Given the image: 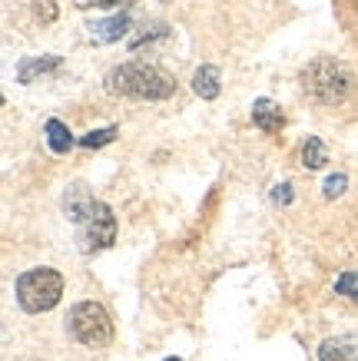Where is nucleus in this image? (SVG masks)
I'll use <instances>...</instances> for the list:
<instances>
[{
    "label": "nucleus",
    "instance_id": "obj_18",
    "mask_svg": "<svg viewBox=\"0 0 358 361\" xmlns=\"http://www.w3.org/2000/svg\"><path fill=\"white\" fill-rule=\"evenodd\" d=\"M272 199H275V206H289V202H292V186H289V183H282V186H275Z\"/></svg>",
    "mask_w": 358,
    "mask_h": 361
},
{
    "label": "nucleus",
    "instance_id": "obj_7",
    "mask_svg": "<svg viewBox=\"0 0 358 361\" xmlns=\"http://www.w3.org/2000/svg\"><path fill=\"white\" fill-rule=\"evenodd\" d=\"M318 361H358V338L355 335H335L318 345Z\"/></svg>",
    "mask_w": 358,
    "mask_h": 361
},
{
    "label": "nucleus",
    "instance_id": "obj_17",
    "mask_svg": "<svg viewBox=\"0 0 358 361\" xmlns=\"http://www.w3.org/2000/svg\"><path fill=\"white\" fill-rule=\"evenodd\" d=\"M33 4H37V17H40V20H47V23L56 20V4L54 0H33Z\"/></svg>",
    "mask_w": 358,
    "mask_h": 361
},
{
    "label": "nucleus",
    "instance_id": "obj_1",
    "mask_svg": "<svg viewBox=\"0 0 358 361\" xmlns=\"http://www.w3.org/2000/svg\"><path fill=\"white\" fill-rule=\"evenodd\" d=\"M107 93L130 99H166L176 93V80L163 66L153 63H123L107 73Z\"/></svg>",
    "mask_w": 358,
    "mask_h": 361
},
{
    "label": "nucleus",
    "instance_id": "obj_10",
    "mask_svg": "<svg viewBox=\"0 0 358 361\" xmlns=\"http://www.w3.org/2000/svg\"><path fill=\"white\" fill-rule=\"evenodd\" d=\"M193 90H196V97L216 99L219 97V70L216 66H199L193 73Z\"/></svg>",
    "mask_w": 358,
    "mask_h": 361
},
{
    "label": "nucleus",
    "instance_id": "obj_6",
    "mask_svg": "<svg viewBox=\"0 0 358 361\" xmlns=\"http://www.w3.org/2000/svg\"><path fill=\"white\" fill-rule=\"evenodd\" d=\"M93 206H97V199L90 196V189L83 186V183H73V186L66 189L64 212H66V219H70V222H76V226H80V222L93 212Z\"/></svg>",
    "mask_w": 358,
    "mask_h": 361
},
{
    "label": "nucleus",
    "instance_id": "obj_12",
    "mask_svg": "<svg viewBox=\"0 0 358 361\" xmlns=\"http://www.w3.org/2000/svg\"><path fill=\"white\" fill-rule=\"evenodd\" d=\"M302 166L305 169H322L326 166V146L318 136H309L302 146Z\"/></svg>",
    "mask_w": 358,
    "mask_h": 361
},
{
    "label": "nucleus",
    "instance_id": "obj_13",
    "mask_svg": "<svg viewBox=\"0 0 358 361\" xmlns=\"http://www.w3.org/2000/svg\"><path fill=\"white\" fill-rule=\"evenodd\" d=\"M60 66V56H44V60H27V63L17 70V80L20 83H30L37 73H47V70H56Z\"/></svg>",
    "mask_w": 358,
    "mask_h": 361
},
{
    "label": "nucleus",
    "instance_id": "obj_20",
    "mask_svg": "<svg viewBox=\"0 0 358 361\" xmlns=\"http://www.w3.org/2000/svg\"><path fill=\"white\" fill-rule=\"evenodd\" d=\"M166 361H183V358H166Z\"/></svg>",
    "mask_w": 358,
    "mask_h": 361
},
{
    "label": "nucleus",
    "instance_id": "obj_14",
    "mask_svg": "<svg viewBox=\"0 0 358 361\" xmlns=\"http://www.w3.org/2000/svg\"><path fill=\"white\" fill-rule=\"evenodd\" d=\"M117 140V126H107V130H93L87 133L83 140H80V146H87V149H97V146H107V142Z\"/></svg>",
    "mask_w": 358,
    "mask_h": 361
},
{
    "label": "nucleus",
    "instance_id": "obj_3",
    "mask_svg": "<svg viewBox=\"0 0 358 361\" xmlns=\"http://www.w3.org/2000/svg\"><path fill=\"white\" fill-rule=\"evenodd\" d=\"M64 295V279L54 269H30L17 279V305L30 315L50 312Z\"/></svg>",
    "mask_w": 358,
    "mask_h": 361
},
{
    "label": "nucleus",
    "instance_id": "obj_9",
    "mask_svg": "<svg viewBox=\"0 0 358 361\" xmlns=\"http://www.w3.org/2000/svg\"><path fill=\"white\" fill-rule=\"evenodd\" d=\"M252 123H256L262 133H279L282 130V110H279L272 99L262 97L252 103Z\"/></svg>",
    "mask_w": 358,
    "mask_h": 361
},
{
    "label": "nucleus",
    "instance_id": "obj_11",
    "mask_svg": "<svg viewBox=\"0 0 358 361\" xmlns=\"http://www.w3.org/2000/svg\"><path fill=\"white\" fill-rule=\"evenodd\" d=\"M47 142H50V149H54V153H70L73 136H70V130H66L60 120H50L47 123Z\"/></svg>",
    "mask_w": 358,
    "mask_h": 361
},
{
    "label": "nucleus",
    "instance_id": "obj_5",
    "mask_svg": "<svg viewBox=\"0 0 358 361\" xmlns=\"http://www.w3.org/2000/svg\"><path fill=\"white\" fill-rule=\"evenodd\" d=\"M113 239H117V216H113V209H109L107 202H97L93 212L80 222V232H76L80 252H83V255L103 252Z\"/></svg>",
    "mask_w": 358,
    "mask_h": 361
},
{
    "label": "nucleus",
    "instance_id": "obj_2",
    "mask_svg": "<svg viewBox=\"0 0 358 361\" xmlns=\"http://www.w3.org/2000/svg\"><path fill=\"white\" fill-rule=\"evenodd\" d=\"M302 90L315 103H322V106H338L355 90V77L338 60L322 56V60H315V63H309L302 70Z\"/></svg>",
    "mask_w": 358,
    "mask_h": 361
},
{
    "label": "nucleus",
    "instance_id": "obj_4",
    "mask_svg": "<svg viewBox=\"0 0 358 361\" xmlns=\"http://www.w3.org/2000/svg\"><path fill=\"white\" fill-rule=\"evenodd\" d=\"M66 329L87 348H107L109 338H113V322H109L107 308L97 305V302H80V305L70 308Z\"/></svg>",
    "mask_w": 358,
    "mask_h": 361
},
{
    "label": "nucleus",
    "instance_id": "obj_8",
    "mask_svg": "<svg viewBox=\"0 0 358 361\" xmlns=\"http://www.w3.org/2000/svg\"><path fill=\"white\" fill-rule=\"evenodd\" d=\"M126 30H130V13H117V17H109V20L93 23V27H90V37H93V44H113V40H119Z\"/></svg>",
    "mask_w": 358,
    "mask_h": 361
},
{
    "label": "nucleus",
    "instance_id": "obj_16",
    "mask_svg": "<svg viewBox=\"0 0 358 361\" xmlns=\"http://www.w3.org/2000/svg\"><path fill=\"white\" fill-rule=\"evenodd\" d=\"M345 186H348V176L345 173H335V176H328V179H326L322 192H326V199H338L342 192H345Z\"/></svg>",
    "mask_w": 358,
    "mask_h": 361
},
{
    "label": "nucleus",
    "instance_id": "obj_19",
    "mask_svg": "<svg viewBox=\"0 0 358 361\" xmlns=\"http://www.w3.org/2000/svg\"><path fill=\"white\" fill-rule=\"evenodd\" d=\"M117 4H126V0H76V7H117Z\"/></svg>",
    "mask_w": 358,
    "mask_h": 361
},
{
    "label": "nucleus",
    "instance_id": "obj_15",
    "mask_svg": "<svg viewBox=\"0 0 358 361\" xmlns=\"http://www.w3.org/2000/svg\"><path fill=\"white\" fill-rule=\"evenodd\" d=\"M335 288H338V295L358 302V272H342L335 279Z\"/></svg>",
    "mask_w": 358,
    "mask_h": 361
}]
</instances>
